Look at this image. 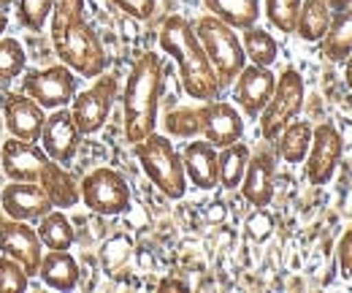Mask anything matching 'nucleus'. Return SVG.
Segmentation results:
<instances>
[{"label":"nucleus","mask_w":352,"mask_h":293,"mask_svg":"<svg viewBox=\"0 0 352 293\" xmlns=\"http://www.w3.org/2000/svg\"><path fill=\"white\" fill-rule=\"evenodd\" d=\"M49 36L57 57L79 77L95 79L106 71V49L85 14V0H54Z\"/></svg>","instance_id":"1"},{"label":"nucleus","mask_w":352,"mask_h":293,"mask_svg":"<svg viewBox=\"0 0 352 293\" xmlns=\"http://www.w3.org/2000/svg\"><path fill=\"white\" fill-rule=\"evenodd\" d=\"M160 49L174 57V63L179 65L182 87L190 98L201 103L220 98V79L195 36L192 22H187L179 14H171L160 28Z\"/></svg>","instance_id":"2"},{"label":"nucleus","mask_w":352,"mask_h":293,"mask_svg":"<svg viewBox=\"0 0 352 293\" xmlns=\"http://www.w3.org/2000/svg\"><path fill=\"white\" fill-rule=\"evenodd\" d=\"M163 92V60L155 52H144L131 68V77L122 92L125 139L138 144L157 128V109Z\"/></svg>","instance_id":"3"},{"label":"nucleus","mask_w":352,"mask_h":293,"mask_svg":"<svg viewBox=\"0 0 352 293\" xmlns=\"http://www.w3.org/2000/svg\"><path fill=\"white\" fill-rule=\"evenodd\" d=\"M135 147V158L144 168V174L152 179V185L168 196V199H184L187 193V174H184V163L182 155L174 150L171 139L163 133H149L146 139H141Z\"/></svg>","instance_id":"4"},{"label":"nucleus","mask_w":352,"mask_h":293,"mask_svg":"<svg viewBox=\"0 0 352 293\" xmlns=\"http://www.w3.org/2000/svg\"><path fill=\"white\" fill-rule=\"evenodd\" d=\"M192 28H195V36L204 46L217 79H220V87L236 82L239 71L247 65V54H244L239 33L230 25H225L222 19H217L214 14L201 17Z\"/></svg>","instance_id":"5"},{"label":"nucleus","mask_w":352,"mask_h":293,"mask_svg":"<svg viewBox=\"0 0 352 293\" xmlns=\"http://www.w3.org/2000/svg\"><path fill=\"white\" fill-rule=\"evenodd\" d=\"M304 109V79L296 68H285L276 77V87L261 112L258 123H261V136L265 141H276V136L282 133V128L293 123Z\"/></svg>","instance_id":"6"},{"label":"nucleus","mask_w":352,"mask_h":293,"mask_svg":"<svg viewBox=\"0 0 352 293\" xmlns=\"http://www.w3.org/2000/svg\"><path fill=\"white\" fill-rule=\"evenodd\" d=\"M79 196L85 207L95 214L114 217L131 210V188L125 176L114 168H95L79 182Z\"/></svg>","instance_id":"7"},{"label":"nucleus","mask_w":352,"mask_h":293,"mask_svg":"<svg viewBox=\"0 0 352 293\" xmlns=\"http://www.w3.org/2000/svg\"><path fill=\"white\" fill-rule=\"evenodd\" d=\"M117 92H120L117 77L100 74V77H95V82L89 84L85 92L74 95V101H71V114H74L76 125L82 130V136L98 133L100 128L106 125V120H109V114H111V106H114V101H117Z\"/></svg>","instance_id":"8"},{"label":"nucleus","mask_w":352,"mask_h":293,"mask_svg":"<svg viewBox=\"0 0 352 293\" xmlns=\"http://www.w3.org/2000/svg\"><path fill=\"white\" fill-rule=\"evenodd\" d=\"M22 92L30 95L41 109H63L71 106L74 95H76V77L74 71L63 63V65H49L25 74L22 79Z\"/></svg>","instance_id":"9"},{"label":"nucleus","mask_w":352,"mask_h":293,"mask_svg":"<svg viewBox=\"0 0 352 293\" xmlns=\"http://www.w3.org/2000/svg\"><path fill=\"white\" fill-rule=\"evenodd\" d=\"M344 152V139L331 123H320L311 128V144L307 152V179L311 185H328L339 168Z\"/></svg>","instance_id":"10"},{"label":"nucleus","mask_w":352,"mask_h":293,"mask_svg":"<svg viewBox=\"0 0 352 293\" xmlns=\"http://www.w3.org/2000/svg\"><path fill=\"white\" fill-rule=\"evenodd\" d=\"M0 252L14 258L30 277V274H38V266L44 258V245L38 239V231L30 223L8 217L0 223Z\"/></svg>","instance_id":"11"},{"label":"nucleus","mask_w":352,"mask_h":293,"mask_svg":"<svg viewBox=\"0 0 352 293\" xmlns=\"http://www.w3.org/2000/svg\"><path fill=\"white\" fill-rule=\"evenodd\" d=\"M276 87V74L271 68L263 65H244L233 82V101L236 106L250 117V120H258L261 112L265 109L271 92Z\"/></svg>","instance_id":"12"},{"label":"nucleus","mask_w":352,"mask_h":293,"mask_svg":"<svg viewBox=\"0 0 352 293\" xmlns=\"http://www.w3.org/2000/svg\"><path fill=\"white\" fill-rule=\"evenodd\" d=\"M38 141H41L44 152L52 161L68 163L76 155L79 144H82V130L76 125L71 109H65V106L63 109H52V114H46Z\"/></svg>","instance_id":"13"},{"label":"nucleus","mask_w":352,"mask_h":293,"mask_svg":"<svg viewBox=\"0 0 352 293\" xmlns=\"http://www.w3.org/2000/svg\"><path fill=\"white\" fill-rule=\"evenodd\" d=\"M0 207L8 217L25 220V223H38L46 212L54 210L41 182H14V179H11V185L3 188Z\"/></svg>","instance_id":"14"},{"label":"nucleus","mask_w":352,"mask_h":293,"mask_svg":"<svg viewBox=\"0 0 352 293\" xmlns=\"http://www.w3.org/2000/svg\"><path fill=\"white\" fill-rule=\"evenodd\" d=\"M52 158L38 147V141H22V139H8L0 150V163L8 179L14 182H38L41 171Z\"/></svg>","instance_id":"15"},{"label":"nucleus","mask_w":352,"mask_h":293,"mask_svg":"<svg viewBox=\"0 0 352 293\" xmlns=\"http://www.w3.org/2000/svg\"><path fill=\"white\" fill-rule=\"evenodd\" d=\"M3 120L14 139L38 141L46 120V109H41L25 92H6L3 95Z\"/></svg>","instance_id":"16"},{"label":"nucleus","mask_w":352,"mask_h":293,"mask_svg":"<svg viewBox=\"0 0 352 293\" xmlns=\"http://www.w3.org/2000/svg\"><path fill=\"white\" fill-rule=\"evenodd\" d=\"M201 136L212 144V147H228L233 141H241L244 136V117L241 112L228 103V101H206L204 103V128H201Z\"/></svg>","instance_id":"17"},{"label":"nucleus","mask_w":352,"mask_h":293,"mask_svg":"<svg viewBox=\"0 0 352 293\" xmlns=\"http://www.w3.org/2000/svg\"><path fill=\"white\" fill-rule=\"evenodd\" d=\"M182 163H184L187 182L195 185L198 190H212L220 185V150L212 147L206 139L187 141L182 152Z\"/></svg>","instance_id":"18"},{"label":"nucleus","mask_w":352,"mask_h":293,"mask_svg":"<svg viewBox=\"0 0 352 293\" xmlns=\"http://www.w3.org/2000/svg\"><path fill=\"white\" fill-rule=\"evenodd\" d=\"M274 176H276V161L271 152H258V155H250V163L244 171V179H241V193L244 199L263 210L271 204L274 199Z\"/></svg>","instance_id":"19"},{"label":"nucleus","mask_w":352,"mask_h":293,"mask_svg":"<svg viewBox=\"0 0 352 293\" xmlns=\"http://www.w3.org/2000/svg\"><path fill=\"white\" fill-rule=\"evenodd\" d=\"M38 274L46 288L54 291H74L79 285V263L68 250H46Z\"/></svg>","instance_id":"20"},{"label":"nucleus","mask_w":352,"mask_h":293,"mask_svg":"<svg viewBox=\"0 0 352 293\" xmlns=\"http://www.w3.org/2000/svg\"><path fill=\"white\" fill-rule=\"evenodd\" d=\"M38 182L44 185V190L49 193L54 210L76 207V201H82L76 179H74L68 171H63V163H57V161H49V163H46L44 171H41V176H38Z\"/></svg>","instance_id":"21"},{"label":"nucleus","mask_w":352,"mask_h":293,"mask_svg":"<svg viewBox=\"0 0 352 293\" xmlns=\"http://www.w3.org/2000/svg\"><path fill=\"white\" fill-rule=\"evenodd\" d=\"M322 54L331 63H344L352 54V6H347L344 11H336L331 19L328 33L322 36Z\"/></svg>","instance_id":"22"},{"label":"nucleus","mask_w":352,"mask_h":293,"mask_svg":"<svg viewBox=\"0 0 352 293\" xmlns=\"http://www.w3.org/2000/svg\"><path fill=\"white\" fill-rule=\"evenodd\" d=\"M204 6L233 30H244L261 19V0H204Z\"/></svg>","instance_id":"23"},{"label":"nucleus","mask_w":352,"mask_h":293,"mask_svg":"<svg viewBox=\"0 0 352 293\" xmlns=\"http://www.w3.org/2000/svg\"><path fill=\"white\" fill-rule=\"evenodd\" d=\"M331 19H333V11L322 0H301V11H298V22H296V36H301L309 43L322 41V36L331 28Z\"/></svg>","instance_id":"24"},{"label":"nucleus","mask_w":352,"mask_h":293,"mask_svg":"<svg viewBox=\"0 0 352 293\" xmlns=\"http://www.w3.org/2000/svg\"><path fill=\"white\" fill-rule=\"evenodd\" d=\"M38 239L46 250H71L76 242V231L71 225V220L65 217L63 210L46 212L44 217L38 220Z\"/></svg>","instance_id":"25"},{"label":"nucleus","mask_w":352,"mask_h":293,"mask_svg":"<svg viewBox=\"0 0 352 293\" xmlns=\"http://www.w3.org/2000/svg\"><path fill=\"white\" fill-rule=\"evenodd\" d=\"M309 144H311V125L307 120H293L282 128V133L276 136V150H279V158L285 163H304L309 152Z\"/></svg>","instance_id":"26"},{"label":"nucleus","mask_w":352,"mask_h":293,"mask_svg":"<svg viewBox=\"0 0 352 293\" xmlns=\"http://www.w3.org/2000/svg\"><path fill=\"white\" fill-rule=\"evenodd\" d=\"M241 33H244V36H241V46H244L247 60H250L252 65L271 68V65L276 63V57H279V43H276V39H274L268 30L258 28V25H250V28H244Z\"/></svg>","instance_id":"27"},{"label":"nucleus","mask_w":352,"mask_h":293,"mask_svg":"<svg viewBox=\"0 0 352 293\" xmlns=\"http://www.w3.org/2000/svg\"><path fill=\"white\" fill-rule=\"evenodd\" d=\"M250 147L244 141H233L220 150V185L228 190H236L244 179V171L250 163Z\"/></svg>","instance_id":"28"},{"label":"nucleus","mask_w":352,"mask_h":293,"mask_svg":"<svg viewBox=\"0 0 352 293\" xmlns=\"http://www.w3.org/2000/svg\"><path fill=\"white\" fill-rule=\"evenodd\" d=\"M204 128V106L192 109V106H182L166 114V130L176 139H195L201 136Z\"/></svg>","instance_id":"29"},{"label":"nucleus","mask_w":352,"mask_h":293,"mask_svg":"<svg viewBox=\"0 0 352 293\" xmlns=\"http://www.w3.org/2000/svg\"><path fill=\"white\" fill-rule=\"evenodd\" d=\"M25 65H28L25 46L11 36H0V82H11L22 77Z\"/></svg>","instance_id":"30"},{"label":"nucleus","mask_w":352,"mask_h":293,"mask_svg":"<svg viewBox=\"0 0 352 293\" xmlns=\"http://www.w3.org/2000/svg\"><path fill=\"white\" fill-rule=\"evenodd\" d=\"M298 11H301V0H265L263 14L271 28H276L279 33H296Z\"/></svg>","instance_id":"31"},{"label":"nucleus","mask_w":352,"mask_h":293,"mask_svg":"<svg viewBox=\"0 0 352 293\" xmlns=\"http://www.w3.org/2000/svg\"><path fill=\"white\" fill-rule=\"evenodd\" d=\"M52 8H54V0H16V19L28 30L41 33L49 22Z\"/></svg>","instance_id":"32"},{"label":"nucleus","mask_w":352,"mask_h":293,"mask_svg":"<svg viewBox=\"0 0 352 293\" xmlns=\"http://www.w3.org/2000/svg\"><path fill=\"white\" fill-rule=\"evenodd\" d=\"M30 280H28V272L8 255L0 252V293H19L28 291Z\"/></svg>","instance_id":"33"},{"label":"nucleus","mask_w":352,"mask_h":293,"mask_svg":"<svg viewBox=\"0 0 352 293\" xmlns=\"http://www.w3.org/2000/svg\"><path fill=\"white\" fill-rule=\"evenodd\" d=\"M128 255H131V242L125 236H117L103 247V266L106 269H117V266H122L128 261Z\"/></svg>","instance_id":"34"},{"label":"nucleus","mask_w":352,"mask_h":293,"mask_svg":"<svg viewBox=\"0 0 352 293\" xmlns=\"http://www.w3.org/2000/svg\"><path fill=\"white\" fill-rule=\"evenodd\" d=\"M122 14H128L133 19H152L157 0H111Z\"/></svg>","instance_id":"35"},{"label":"nucleus","mask_w":352,"mask_h":293,"mask_svg":"<svg viewBox=\"0 0 352 293\" xmlns=\"http://www.w3.org/2000/svg\"><path fill=\"white\" fill-rule=\"evenodd\" d=\"M336 258H339V269L344 277H352V228L342 234L339 245H336Z\"/></svg>","instance_id":"36"},{"label":"nucleus","mask_w":352,"mask_h":293,"mask_svg":"<svg viewBox=\"0 0 352 293\" xmlns=\"http://www.w3.org/2000/svg\"><path fill=\"white\" fill-rule=\"evenodd\" d=\"M322 3H325V6H328L333 14H336V11H344L347 6H352V0H322Z\"/></svg>","instance_id":"37"},{"label":"nucleus","mask_w":352,"mask_h":293,"mask_svg":"<svg viewBox=\"0 0 352 293\" xmlns=\"http://www.w3.org/2000/svg\"><path fill=\"white\" fill-rule=\"evenodd\" d=\"M344 82H347V87L352 90V54L344 60Z\"/></svg>","instance_id":"38"},{"label":"nucleus","mask_w":352,"mask_h":293,"mask_svg":"<svg viewBox=\"0 0 352 293\" xmlns=\"http://www.w3.org/2000/svg\"><path fill=\"white\" fill-rule=\"evenodd\" d=\"M166 288H179V291H184L187 285H184V283H176V280H163V283H160V291H166Z\"/></svg>","instance_id":"39"},{"label":"nucleus","mask_w":352,"mask_h":293,"mask_svg":"<svg viewBox=\"0 0 352 293\" xmlns=\"http://www.w3.org/2000/svg\"><path fill=\"white\" fill-rule=\"evenodd\" d=\"M6 28H8V11L0 6V36L6 33Z\"/></svg>","instance_id":"40"},{"label":"nucleus","mask_w":352,"mask_h":293,"mask_svg":"<svg viewBox=\"0 0 352 293\" xmlns=\"http://www.w3.org/2000/svg\"><path fill=\"white\" fill-rule=\"evenodd\" d=\"M11 3H16V0H0V6H3V8H8Z\"/></svg>","instance_id":"41"}]
</instances>
